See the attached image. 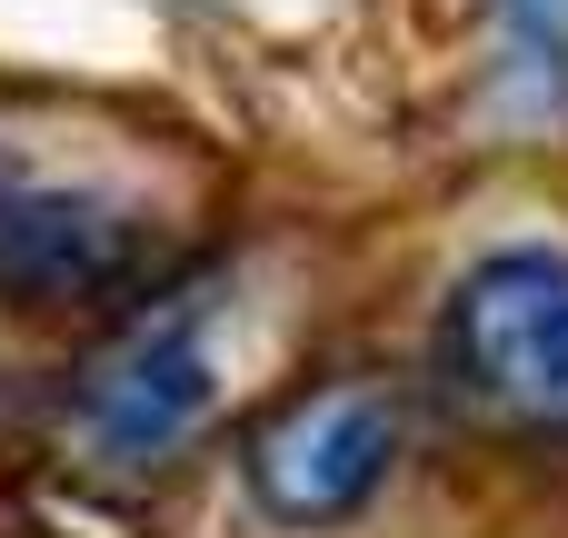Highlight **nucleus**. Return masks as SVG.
<instances>
[{"label": "nucleus", "mask_w": 568, "mask_h": 538, "mask_svg": "<svg viewBox=\"0 0 568 538\" xmlns=\"http://www.w3.org/2000/svg\"><path fill=\"white\" fill-rule=\"evenodd\" d=\"M439 379L469 419L568 439V250H489L439 309Z\"/></svg>", "instance_id": "nucleus-1"}, {"label": "nucleus", "mask_w": 568, "mask_h": 538, "mask_svg": "<svg viewBox=\"0 0 568 538\" xmlns=\"http://www.w3.org/2000/svg\"><path fill=\"white\" fill-rule=\"evenodd\" d=\"M220 409V349H210V300L170 290L120 319V339L80 369L70 389V439L90 469H160L180 459Z\"/></svg>", "instance_id": "nucleus-2"}, {"label": "nucleus", "mask_w": 568, "mask_h": 538, "mask_svg": "<svg viewBox=\"0 0 568 538\" xmlns=\"http://www.w3.org/2000/svg\"><path fill=\"white\" fill-rule=\"evenodd\" d=\"M150 270V210L110 190L100 170L40 160L30 140H0V300H100Z\"/></svg>", "instance_id": "nucleus-3"}, {"label": "nucleus", "mask_w": 568, "mask_h": 538, "mask_svg": "<svg viewBox=\"0 0 568 538\" xmlns=\"http://www.w3.org/2000/svg\"><path fill=\"white\" fill-rule=\"evenodd\" d=\"M389 469H399V399L379 379H320L240 439V489L280 529L359 519L389 489Z\"/></svg>", "instance_id": "nucleus-4"}, {"label": "nucleus", "mask_w": 568, "mask_h": 538, "mask_svg": "<svg viewBox=\"0 0 568 538\" xmlns=\"http://www.w3.org/2000/svg\"><path fill=\"white\" fill-rule=\"evenodd\" d=\"M549 10H568V0H549Z\"/></svg>", "instance_id": "nucleus-5"}]
</instances>
